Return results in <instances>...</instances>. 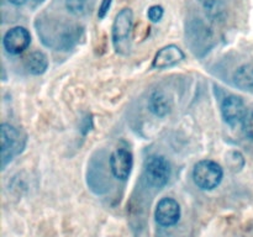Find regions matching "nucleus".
Instances as JSON below:
<instances>
[{"instance_id": "obj_1", "label": "nucleus", "mask_w": 253, "mask_h": 237, "mask_svg": "<svg viewBox=\"0 0 253 237\" xmlns=\"http://www.w3.org/2000/svg\"><path fill=\"white\" fill-rule=\"evenodd\" d=\"M224 177L221 165L210 159H203L194 165L193 180L202 190H212L217 188Z\"/></svg>"}, {"instance_id": "obj_2", "label": "nucleus", "mask_w": 253, "mask_h": 237, "mask_svg": "<svg viewBox=\"0 0 253 237\" xmlns=\"http://www.w3.org/2000/svg\"><path fill=\"white\" fill-rule=\"evenodd\" d=\"M0 158H1V167L4 168L10 160L21 151L24 143L21 142V136L10 123H1L0 126Z\"/></svg>"}, {"instance_id": "obj_3", "label": "nucleus", "mask_w": 253, "mask_h": 237, "mask_svg": "<svg viewBox=\"0 0 253 237\" xmlns=\"http://www.w3.org/2000/svg\"><path fill=\"white\" fill-rule=\"evenodd\" d=\"M172 168L168 159L163 156H152L146 160L145 177L148 184L153 188H162L169 180Z\"/></svg>"}, {"instance_id": "obj_4", "label": "nucleus", "mask_w": 253, "mask_h": 237, "mask_svg": "<svg viewBox=\"0 0 253 237\" xmlns=\"http://www.w3.org/2000/svg\"><path fill=\"white\" fill-rule=\"evenodd\" d=\"M133 26V12L132 10L125 7L121 11L118 12L115 20L113 22V30H111V36H113L114 47L118 52L125 48L128 43L131 31Z\"/></svg>"}, {"instance_id": "obj_5", "label": "nucleus", "mask_w": 253, "mask_h": 237, "mask_svg": "<svg viewBox=\"0 0 253 237\" xmlns=\"http://www.w3.org/2000/svg\"><path fill=\"white\" fill-rule=\"evenodd\" d=\"M247 113L249 110L245 105V101L240 96L229 95L222 100L221 114L227 125L232 126V127L241 125Z\"/></svg>"}, {"instance_id": "obj_6", "label": "nucleus", "mask_w": 253, "mask_h": 237, "mask_svg": "<svg viewBox=\"0 0 253 237\" xmlns=\"http://www.w3.org/2000/svg\"><path fill=\"white\" fill-rule=\"evenodd\" d=\"M30 43H31V35H30L29 30L22 26L10 29L5 34L4 40H2L5 51L12 56L22 53L30 46Z\"/></svg>"}, {"instance_id": "obj_7", "label": "nucleus", "mask_w": 253, "mask_h": 237, "mask_svg": "<svg viewBox=\"0 0 253 237\" xmlns=\"http://www.w3.org/2000/svg\"><path fill=\"white\" fill-rule=\"evenodd\" d=\"M155 217L158 225L170 227L177 224L180 219V206L173 198H163L158 201L155 210Z\"/></svg>"}, {"instance_id": "obj_8", "label": "nucleus", "mask_w": 253, "mask_h": 237, "mask_svg": "<svg viewBox=\"0 0 253 237\" xmlns=\"http://www.w3.org/2000/svg\"><path fill=\"white\" fill-rule=\"evenodd\" d=\"M133 159L130 151L118 148L110 156V169L114 177L119 180H126L132 170Z\"/></svg>"}, {"instance_id": "obj_9", "label": "nucleus", "mask_w": 253, "mask_h": 237, "mask_svg": "<svg viewBox=\"0 0 253 237\" xmlns=\"http://www.w3.org/2000/svg\"><path fill=\"white\" fill-rule=\"evenodd\" d=\"M185 54L182 49L175 44H168L156 53L152 62V68L167 69L172 68L175 64L180 63L184 59Z\"/></svg>"}, {"instance_id": "obj_10", "label": "nucleus", "mask_w": 253, "mask_h": 237, "mask_svg": "<svg viewBox=\"0 0 253 237\" xmlns=\"http://www.w3.org/2000/svg\"><path fill=\"white\" fill-rule=\"evenodd\" d=\"M170 108H172L170 100L167 98V95L163 91L156 90L150 95V99H148V109H150V111L153 115L163 118V116H166L169 113Z\"/></svg>"}, {"instance_id": "obj_11", "label": "nucleus", "mask_w": 253, "mask_h": 237, "mask_svg": "<svg viewBox=\"0 0 253 237\" xmlns=\"http://www.w3.org/2000/svg\"><path fill=\"white\" fill-rule=\"evenodd\" d=\"M189 34H190V39H192L190 40V42H194L195 40L199 39L197 42H195L194 46H193L195 48L194 51H197V48H200V47L203 46L207 48L208 42H209L212 37L211 31H209V29H208L202 21H195L193 22V24H190Z\"/></svg>"}, {"instance_id": "obj_12", "label": "nucleus", "mask_w": 253, "mask_h": 237, "mask_svg": "<svg viewBox=\"0 0 253 237\" xmlns=\"http://www.w3.org/2000/svg\"><path fill=\"white\" fill-rule=\"evenodd\" d=\"M25 66L26 69L34 76H41L46 72L47 67H48V59L43 52H32L26 57L25 61Z\"/></svg>"}, {"instance_id": "obj_13", "label": "nucleus", "mask_w": 253, "mask_h": 237, "mask_svg": "<svg viewBox=\"0 0 253 237\" xmlns=\"http://www.w3.org/2000/svg\"><path fill=\"white\" fill-rule=\"evenodd\" d=\"M234 83L244 90L253 89V64H244L234 73Z\"/></svg>"}, {"instance_id": "obj_14", "label": "nucleus", "mask_w": 253, "mask_h": 237, "mask_svg": "<svg viewBox=\"0 0 253 237\" xmlns=\"http://www.w3.org/2000/svg\"><path fill=\"white\" fill-rule=\"evenodd\" d=\"M94 0H66V7L74 16H85L90 14Z\"/></svg>"}, {"instance_id": "obj_15", "label": "nucleus", "mask_w": 253, "mask_h": 237, "mask_svg": "<svg viewBox=\"0 0 253 237\" xmlns=\"http://www.w3.org/2000/svg\"><path fill=\"white\" fill-rule=\"evenodd\" d=\"M205 11L207 15L210 19L215 20V21H220V20L224 19L225 15V9L222 6V4L217 0H207L204 4Z\"/></svg>"}, {"instance_id": "obj_16", "label": "nucleus", "mask_w": 253, "mask_h": 237, "mask_svg": "<svg viewBox=\"0 0 253 237\" xmlns=\"http://www.w3.org/2000/svg\"><path fill=\"white\" fill-rule=\"evenodd\" d=\"M242 132L249 140H253V110L249 111L241 123Z\"/></svg>"}, {"instance_id": "obj_17", "label": "nucleus", "mask_w": 253, "mask_h": 237, "mask_svg": "<svg viewBox=\"0 0 253 237\" xmlns=\"http://www.w3.org/2000/svg\"><path fill=\"white\" fill-rule=\"evenodd\" d=\"M163 15H165V10H163V7L160 6V5H153V6H151L147 11L148 19L152 22L161 21Z\"/></svg>"}, {"instance_id": "obj_18", "label": "nucleus", "mask_w": 253, "mask_h": 237, "mask_svg": "<svg viewBox=\"0 0 253 237\" xmlns=\"http://www.w3.org/2000/svg\"><path fill=\"white\" fill-rule=\"evenodd\" d=\"M111 4H113V0H101L100 7H99L98 11V17L99 19H104V17L108 15L109 10H110Z\"/></svg>"}, {"instance_id": "obj_19", "label": "nucleus", "mask_w": 253, "mask_h": 237, "mask_svg": "<svg viewBox=\"0 0 253 237\" xmlns=\"http://www.w3.org/2000/svg\"><path fill=\"white\" fill-rule=\"evenodd\" d=\"M7 1H9L10 4L15 5V6H20V5L25 4V2H26L27 0H7Z\"/></svg>"}, {"instance_id": "obj_20", "label": "nucleus", "mask_w": 253, "mask_h": 237, "mask_svg": "<svg viewBox=\"0 0 253 237\" xmlns=\"http://www.w3.org/2000/svg\"><path fill=\"white\" fill-rule=\"evenodd\" d=\"M43 1H44V0H31V2H32V5H34V6H37V5L42 4Z\"/></svg>"}]
</instances>
